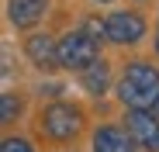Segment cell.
<instances>
[{
    "label": "cell",
    "instance_id": "1",
    "mask_svg": "<svg viewBox=\"0 0 159 152\" xmlns=\"http://www.w3.org/2000/svg\"><path fill=\"white\" fill-rule=\"evenodd\" d=\"M118 97L128 111H149L159 100V69L149 62H131L118 83Z\"/></svg>",
    "mask_w": 159,
    "mask_h": 152
},
{
    "label": "cell",
    "instance_id": "2",
    "mask_svg": "<svg viewBox=\"0 0 159 152\" xmlns=\"http://www.w3.org/2000/svg\"><path fill=\"white\" fill-rule=\"evenodd\" d=\"M59 62L66 69H90L93 62H100V45L97 38L87 31V28H80V31H69L59 38Z\"/></svg>",
    "mask_w": 159,
    "mask_h": 152
},
{
    "label": "cell",
    "instance_id": "3",
    "mask_svg": "<svg viewBox=\"0 0 159 152\" xmlns=\"http://www.w3.org/2000/svg\"><path fill=\"white\" fill-rule=\"evenodd\" d=\"M38 128L56 138V142H69L80 135V128H83V111L73 107V104H48L42 114H38Z\"/></svg>",
    "mask_w": 159,
    "mask_h": 152
},
{
    "label": "cell",
    "instance_id": "4",
    "mask_svg": "<svg viewBox=\"0 0 159 152\" xmlns=\"http://www.w3.org/2000/svg\"><path fill=\"white\" fill-rule=\"evenodd\" d=\"M145 35V17L135 11H114L104 21V38L114 45H135Z\"/></svg>",
    "mask_w": 159,
    "mask_h": 152
},
{
    "label": "cell",
    "instance_id": "5",
    "mask_svg": "<svg viewBox=\"0 0 159 152\" xmlns=\"http://www.w3.org/2000/svg\"><path fill=\"white\" fill-rule=\"evenodd\" d=\"M125 128H128L131 138H135L139 149L159 152V118L156 114H149V111H128L125 114Z\"/></svg>",
    "mask_w": 159,
    "mask_h": 152
},
{
    "label": "cell",
    "instance_id": "6",
    "mask_svg": "<svg viewBox=\"0 0 159 152\" xmlns=\"http://www.w3.org/2000/svg\"><path fill=\"white\" fill-rule=\"evenodd\" d=\"M24 52H28V59H31L38 69H56V66H62V62H59V42H52L48 35H31L28 42H24Z\"/></svg>",
    "mask_w": 159,
    "mask_h": 152
},
{
    "label": "cell",
    "instance_id": "7",
    "mask_svg": "<svg viewBox=\"0 0 159 152\" xmlns=\"http://www.w3.org/2000/svg\"><path fill=\"white\" fill-rule=\"evenodd\" d=\"M48 11V0H7V17L11 24H17V28H31V24H38Z\"/></svg>",
    "mask_w": 159,
    "mask_h": 152
},
{
    "label": "cell",
    "instance_id": "8",
    "mask_svg": "<svg viewBox=\"0 0 159 152\" xmlns=\"http://www.w3.org/2000/svg\"><path fill=\"white\" fill-rule=\"evenodd\" d=\"M93 152H135V138L114 124H104L93 132Z\"/></svg>",
    "mask_w": 159,
    "mask_h": 152
},
{
    "label": "cell",
    "instance_id": "9",
    "mask_svg": "<svg viewBox=\"0 0 159 152\" xmlns=\"http://www.w3.org/2000/svg\"><path fill=\"white\" fill-rule=\"evenodd\" d=\"M80 83H83V90H87V93H93V97H100L104 90H107L111 76H107V66H104V59H100V62H93L90 69L80 73Z\"/></svg>",
    "mask_w": 159,
    "mask_h": 152
},
{
    "label": "cell",
    "instance_id": "10",
    "mask_svg": "<svg viewBox=\"0 0 159 152\" xmlns=\"http://www.w3.org/2000/svg\"><path fill=\"white\" fill-rule=\"evenodd\" d=\"M17 114H21V100L14 93H4L0 97V121L11 124V121H17Z\"/></svg>",
    "mask_w": 159,
    "mask_h": 152
},
{
    "label": "cell",
    "instance_id": "11",
    "mask_svg": "<svg viewBox=\"0 0 159 152\" xmlns=\"http://www.w3.org/2000/svg\"><path fill=\"white\" fill-rule=\"evenodd\" d=\"M0 152H35V149L24 138H4V149H0Z\"/></svg>",
    "mask_w": 159,
    "mask_h": 152
},
{
    "label": "cell",
    "instance_id": "12",
    "mask_svg": "<svg viewBox=\"0 0 159 152\" xmlns=\"http://www.w3.org/2000/svg\"><path fill=\"white\" fill-rule=\"evenodd\" d=\"M156 118H159V100H156Z\"/></svg>",
    "mask_w": 159,
    "mask_h": 152
},
{
    "label": "cell",
    "instance_id": "13",
    "mask_svg": "<svg viewBox=\"0 0 159 152\" xmlns=\"http://www.w3.org/2000/svg\"><path fill=\"white\" fill-rule=\"evenodd\" d=\"M97 4H111V0H97Z\"/></svg>",
    "mask_w": 159,
    "mask_h": 152
},
{
    "label": "cell",
    "instance_id": "14",
    "mask_svg": "<svg viewBox=\"0 0 159 152\" xmlns=\"http://www.w3.org/2000/svg\"><path fill=\"white\" fill-rule=\"evenodd\" d=\"M156 48H159V35H156Z\"/></svg>",
    "mask_w": 159,
    "mask_h": 152
}]
</instances>
